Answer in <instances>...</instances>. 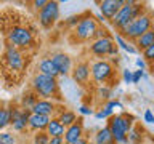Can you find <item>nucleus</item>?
I'll return each instance as SVG.
<instances>
[{
  "label": "nucleus",
  "instance_id": "1",
  "mask_svg": "<svg viewBox=\"0 0 154 144\" xmlns=\"http://www.w3.org/2000/svg\"><path fill=\"white\" fill-rule=\"evenodd\" d=\"M32 90L40 99L51 101V99L60 98V83H58V79L38 74V72L32 79Z\"/></svg>",
  "mask_w": 154,
  "mask_h": 144
},
{
  "label": "nucleus",
  "instance_id": "2",
  "mask_svg": "<svg viewBox=\"0 0 154 144\" xmlns=\"http://www.w3.org/2000/svg\"><path fill=\"white\" fill-rule=\"evenodd\" d=\"M133 115L120 114V115H112L109 118V130L114 138V142L117 144H128V131L133 123Z\"/></svg>",
  "mask_w": 154,
  "mask_h": 144
},
{
  "label": "nucleus",
  "instance_id": "3",
  "mask_svg": "<svg viewBox=\"0 0 154 144\" xmlns=\"http://www.w3.org/2000/svg\"><path fill=\"white\" fill-rule=\"evenodd\" d=\"M141 14H143V5L128 0V2H125L122 7H120V10L117 11V14L114 16L112 26L117 27L119 31L122 32L124 29L133 21V19H137L138 16H141Z\"/></svg>",
  "mask_w": 154,
  "mask_h": 144
},
{
  "label": "nucleus",
  "instance_id": "4",
  "mask_svg": "<svg viewBox=\"0 0 154 144\" xmlns=\"http://www.w3.org/2000/svg\"><path fill=\"white\" fill-rule=\"evenodd\" d=\"M149 29H152V19H151V16H149L148 13H143L141 16H138L137 19H133V21L122 31L120 35H122L124 38H128V40H135V42H137L144 32L149 31Z\"/></svg>",
  "mask_w": 154,
  "mask_h": 144
},
{
  "label": "nucleus",
  "instance_id": "5",
  "mask_svg": "<svg viewBox=\"0 0 154 144\" xmlns=\"http://www.w3.org/2000/svg\"><path fill=\"white\" fill-rule=\"evenodd\" d=\"M7 40H8V45L18 48V50L19 48H29L34 42V34L24 26H14L8 31Z\"/></svg>",
  "mask_w": 154,
  "mask_h": 144
},
{
  "label": "nucleus",
  "instance_id": "6",
  "mask_svg": "<svg viewBox=\"0 0 154 144\" xmlns=\"http://www.w3.org/2000/svg\"><path fill=\"white\" fill-rule=\"evenodd\" d=\"M60 19V5L58 2H48L40 11H38V22L42 27H51Z\"/></svg>",
  "mask_w": 154,
  "mask_h": 144
},
{
  "label": "nucleus",
  "instance_id": "7",
  "mask_svg": "<svg viewBox=\"0 0 154 144\" xmlns=\"http://www.w3.org/2000/svg\"><path fill=\"white\" fill-rule=\"evenodd\" d=\"M98 27L100 26L93 16H84V18H80L79 24L74 29V32L79 40H88V38L95 37V32Z\"/></svg>",
  "mask_w": 154,
  "mask_h": 144
},
{
  "label": "nucleus",
  "instance_id": "8",
  "mask_svg": "<svg viewBox=\"0 0 154 144\" xmlns=\"http://www.w3.org/2000/svg\"><path fill=\"white\" fill-rule=\"evenodd\" d=\"M91 75H93V79L96 82H100V83H103V82H108L111 77L114 74V67L111 62L108 61H96L91 64Z\"/></svg>",
  "mask_w": 154,
  "mask_h": 144
},
{
  "label": "nucleus",
  "instance_id": "9",
  "mask_svg": "<svg viewBox=\"0 0 154 144\" xmlns=\"http://www.w3.org/2000/svg\"><path fill=\"white\" fill-rule=\"evenodd\" d=\"M29 115L31 112L23 107H11V127L14 131L21 133L27 128V123H29Z\"/></svg>",
  "mask_w": 154,
  "mask_h": 144
},
{
  "label": "nucleus",
  "instance_id": "10",
  "mask_svg": "<svg viewBox=\"0 0 154 144\" xmlns=\"http://www.w3.org/2000/svg\"><path fill=\"white\" fill-rule=\"evenodd\" d=\"M5 61H7V64L11 70H21L24 67L23 53L11 45H7V50H5Z\"/></svg>",
  "mask_w": 154,
  "mask_h": 144
},
{
  "label": "nucleus",
  "instance_id": "11",
  "mask_svg": "<svg viewBox=\"0 0 154 144\" xmlns=\"http://www.w3.org/2000/svg\"><path fill=\"white\" fill-rule=\"evenodd\" d=\"M50 59L53 61V64L60 72V77H67V74L72 70V61L66 53H55Z\"/></svg>",
  "mask_w": 154,
  "mask_h": 144
},
{
  "label": "nucleus",
  "instance_id": "12",
  "mask_svg": "<svg viewBox=\"0 0 154 144\" xmlns=\"http://www.w3.org/2000/svg\"><path fill=\"white\" fill-rule=\"evenodd\" d=\"M60 83V90H63V94L66 96L67 99L71 101H77L80 98V93H79V86L72 79H67V77H61L58 80Z\"/></svg>",
  "mask_w": 154,
  "mask_h": 144
},
{
  "label": "nucleus",
  "instance_id": "13",
  "mask_svg": "<svg viewBox=\"0 0 154 144\" xmlns=\"http://www.w3.org/2000/svg\"><path fill=\"white\" fill-rule=\"evenodd\" d=\"M114 46H116L114 45V38L104 37V38H96V40L90 45V50L96 56H106V55H109Z\"/></svg>",
  "mask_w": 154,
  "mask_h": 144
},
{
  "label": "nucleus",
  "instance_id": "14",
  "mask_svg": "<svg viewBox=\"0 0 154 144\" xmlns=\"http://www.w3.org/2000/svg\"><path fill=\"white\" fill-rule=\"evenodd\" d=\"M124 3H125L124 0H103V2L100 3V11L106 19H111V21H112L114 16L117 14V11L120 10V7H122Z\"/></svg>",
  "mask_w": 154,
  "mask_h": 144
},
{
  "label": "nucleus",
  "instance_id": "15",
  "mask_svg": "<svg viewBox=\"0 0 154 144\" xmlns=\"http://www.w3.org/2000/svg\"><path fill=\"white\" fill-rule=\"evenodd\" d=\"M56 112V104L50 99H38L34 107L31 109V114H38V115H47V117H51L53 114Z\"/></svg>",
  "mask_w": 154,
  "mask_h": 144
},
{
  "label": "nucleus",
  "instance_id": "16",
  "mask_svg": "<svg viewBox=\"0 0 154 144\" xmlns=\"http://www.w3.org/2000/svg\"><path fill=\"white\" fill-rule=\"evenodd\" d=\"M82 134H84V127H82V122H80V120H77L74 125H71V127L66 128L64 136H63V139H64V144H72V142L79 141V139L82 138Z\"/></svg>",
  "mask_w": 154,
  "mask_h": 144
},
{
  "label": "nucleus",
  "instance_id": "17",
  "mask_svg": "<svg viewBox=\"0 0 154 144\" xmlns=\"http://www.w3.org/2000/svg\"><path fill=\"white\" fill-rule=\"evenodd\" d=\"M51 117H47V115H38V114H31L29 115V123L27 128L34 130V131H45L48 123H50Z\"/></svg>",
  "mask_w": 154,
  "mask_h": 144
},
{
  "label": "nucleus",
  "instance_id": "18",
  "mask_svg": "<svg viewBox=\"0 0 154 144\" xmlns=\"http://www.w3.org/2000/svg\"><path fill=\"white\" fill-rule=\"evenodd\" d=\"M90 77V66L87 62H80L72 69V80L75 83H85Z\"/></svg>",
  "mask_w": 154,
  "mask_h": 144
},
{
  "label": "nucleus",
  "instance_id": "19",
  "mask_svg": "<svg viewBox=\"0 0 154 144\" xmlns=\"http://www.w3.org/2000/svg\"><path fill=\"white\" fill-rule=\"evenodd\" d=\"M38 74H43V75H48V77H53V79H58L60 77V72L53 64V61L50 58H43V59L38 62Z\"/></svg>",
  "mask_w": 154,
  "mask_h": 144
},
{
  "label": "nucleus",
  "instance_id": "20",
  "mask_svg": "<svg viewBox=\"0 0 154 144\" xmlns=\"http://www.w3.org/2000/svg\"><path fill=\"white\" fill-rule=\"evenodd\" d=\"M47 134L50 138H63L64 136V131H66V128L61 125V122L58 118H55V117H51V120H50V123H48V127H47Z\"/></svg>",
  "mask_w": 154,
  "mask_h": 144
},
{
  "label": "nucleus",
  "instance_id": "21",
  "mask_svg": "<svg viewBox=\"0 0 154 144\" xmlns=\"http://www.w3.org/2000/svg\"><path fill=\"white\" fill-rule=\"evenodd\" d=\"M95 144H114V138H112V134H111L109 127H104V128L98 130V133H96V136H95Z\"/></svg>",
  "mask_w": 154,
  "mask_h": 144
},
{
  "label": "nucleus",
  "instance_id": "22",
  "mask_svg": "<svg viewBox=\"0 0 154 144\" xmlns=\"http://www.w3.org/2000/svg\"><path fill=\"white\" fill-rule=\"evenodd\" d=\"M56 118L60 120L61 125L64 128L71 127V125H74L77 122V115H75V112H72V110H61V112L58 114Z\"/></svg>",
  "mask_w": 154,
  "mask_h": 144
},
{
  "label": "nucleus",
  "instance_id": "23",
  "mask_svg": "<svg viewBox=\"0 0 154 144\" xmlns=\"http://www.w3.org/2000/svg\"><path fill=\"white\" fill-rule=\"evenodd\" d=\"M152 42H154V29H149L148 32H144L141 37L137 40V45H138V50H141L144 51L146 48H149L152 45Z\"/></svg>",
  "mask_w": 154,
  "mask_h": 144
},
{
  "label": "nucleus",
  "instance_id": "24",
  "mask_svg": "<svg viewBox=\"0 0 154 144\" xmlns=\"http://www.w3.org/2000/svg\"><path fill=\"white\" fill-rule=\"evenodd\" d=\"M11 123V107H0V131Z\"/></svg>",
  "mask_w": 154,
  "mask_h": 144
},
{
  "label": "nucleus",
  "instance_id": "25",
  "mask_svg": "<svg viewBox=\"0 0 154 144\" xmlns=\"http://www.w3.org/2000/svg\"><path fill=\"white\" fill-rule=\"evenodd\" d=\"M114 40L119 43V46L122 48V50H125L127 53H130V55H137V53H138V48L132 46V45H130V43H128L127 40H125V38H124L122 35H120V34H117V35L114 37Z\"/></svg>",
  "mask_w": 154,
  "mask_h": 144
},
{
  "label": "nucleus",
  "instance_id": "26",
  "mask_svg": "<svg viewBox=\"0 0 154 144\" xmlns=\"http://www.w3.org/2000/svg\"><path fill=\"white\" fill-rule=\"evenodd\" d=\"M38 101V96L34 93H27V94H24L23 96V109H26V110H29L31 112V109L34 107V104H35Z\"/></svg>",
  "mask_w": 154,
  "mask_h": 144
},
{
  "label": "nucleus",
  "instance_id": "27",
  "mask_svg": "<svg viewBox=\"0 0 154 144\" xmlns=\"http://www.w3.org/2000/svg\"><path fill=\"white\" fill-rule=\"evenodd\" d=\"M143 130L140 131V128H130V131H128V142H132V144H141L143 141Z\"/></svg>",
  "mask_w": 154,
  "mask_h": 144
},
{
  "label": "nucleus",
  "instance_id": "28",
  "mask_svg": "<svg viewBox=\"0 0 154 144\" xmlns=\"http://www.w3.org/2000/svg\"><path fill=\"white\" fill-rule=\"evenodd\" d=\"M50 136L47 134V131H37L32 136V144H48Z\"/></svg>",
  "mask_w": 154,
  "mask_h": 144
},
{
  "label": "nucleus",
  "instance_id": "29",
  "mask_svg": "<svg viewBox=\"0 0 154 144\" xmlns=\"http://www.w3.org/2000/svg\"><path fill=\"white\" fill-rule=\"evenodd\" d=\"M0 144H16V138L8 131H0Z\"/></svg>",
  "mask_w": 154,
  "mask_h": 144
},
{
  "label": "nucleus",
  "instance_id": "30",
  "mask_svg": "<svg viewBox=\"0 0 154 144\" xmlns=\"http://www.w3.org/2000/svg\"><path fill=\"white\" fill-rule=\"evenodd\" d=\"M143 59L149 61V62H154V42H152L151 46L146 48V50L143 51Z\"/></svg>",
  "mask_w": 154,
  "mask_h": 144
},
{
  "label": "nucleus",
  "instance_id": "31",
  "mask_svg": "<svg viewBox=\"0 0 154 144\" xmlns=\"http://www.w3.org/2000/svg\"><path fill=\"white\" fill-rule=\"evenodd\" d=\"M114 110L109 109V107H104L103 110H100L98 114H96V118H108V117H112Z\"/></svg>",
  "mask_w": 154,
  "mask_h": 144
},
{
  "label": "nucleus",
  "instance_id": "32",
  "mask_svg": "<svg viewBox=\"0 0 154 144\" xmlns=\"http://www.w3.org/2000/svg\"><path fill=\"white\" fill-rule=\"evenodd\" d=\"M122 79H124L125 83H133V70H130V69H124Z\"/></svg>",
  "mask_w": 154,
  "mask_h": 144
},
{
  "label": "nucleus",
  "instance_id": "33",
  "mask_svg": "<svg viewBox=\"0 0 154 144\" xmlns=\"http://www.w3.org/2000/svg\"><path fill=\"white\" fill-rule=\"evenodd\" d=\"M143 118H144V122H146V123H154V114H152V110H151V109H146V110H144Z\"/></svg>",
  "mask_w": 154,
  "mask_h": 144
},
{
  "label": "nucleus",
  "instance_id": "34",
  "mask_svg": "<svg viewBox=\"0 0 154 144\" xmlns=\"http://www.w3.org/2000/svg\"><path fill=\"white\" fill-rule=\"evenodd\" d=\"M143 77H144V70H141V69L133 70V83H138V82L141 80Z\"/></svg>",
  "mask_w": 154,
  "mask_h": 144
},
{
  "label": "nucleus",
  "instance_id": "35",
  "mask_svg": "<svg viewBox=\"0 0 154 144\" xmlns=\"http://www.w3.org/2000/svg\"><path fill=\"white\" fill-rule=\"evenodd\" d=\"M95 35H96V38H104V37H109V34H108V29L98 27V29H96V32H95Z\"/></svg>",
  "mask_w": 154,
  "mask_h": 144
},
{
  "label": "nucleus",
  "instance_id": "36",
  "mask_svg": "<svg viewBox=\"0 0 154 144\" xmlns=\"http://www.w3.org/2000/svg\"><path fill=\"white\" fill-rule=\"evenodd\" d=\"M79 112H80L82 115H91V114H93V109H90L88 106L82 104L80 107H79Z\"/></svg>",
  "mask_w": 154,
  "mask_h": 144
},
{
  "label": "nucleus",
  "instance_id": "37",
  "mask_svg": "<svg viewBox=\"0 0 154 144\" xmlns=\"http://www.w3.org/2000/svg\"><path fill=\"white\" fill-rule=\"evenodd\" d=\"M106 107H109V109H122L124 106L119 103V101H108V104H106Z\"/></svg>",
  "mask_w": 154,
  "mask_h": 144
},
{
  "label": "nucleus",
  "instance_id": "38",
  "mask_svg": "<svg viewBox=\"0 0 154 144\" xmlns=\"http://www.w3.org/2000/svg\"><path fill=\"white\" fill-rule=\"evenodd\" d=\"M47 3H48L47 0H35V2H32V5H34V8H35V10H38V11H40V10H42L43 7H45Z\"/></svg>",
  "mask_w": 154,
  "mask_h": 144
},
{
  "label": "nucleus",
  "instance_id": "39",
  "mask_svg": "<svg viewBox=\"0 0 154 144\" xmlns=\"http://www.w3.org/2000/svg\"><path fill=\"white\" fill-rule=\"evenodd\" d=\"M135 64H137V67H138V69H141V70H144V69H146V61L143 59V56H141V58H137V61H135Z\"/></svg>",
  "mask_w": 154,
  "mask_h": 144
},
{
  "label": "nucleus",
  "instance_id": "40",
  "mask_svg": "<svg viewBox=\"0 0 154 144\" xmlns=\"http://www.w3.org/2000/svg\"><path fill=\"white\" fill-rule=\"evenodd\" d=\"M100 94H101V98H104V99H109L111 98L109 88H100Z\"/></svg>",
  "mask_w": 154,
  "mask_h": 144
},
{
  "label": "nucleus",
  "instance_id": "41",
  "mask_svg": "<svg viewBox=\"0 0 154 144\" xmlns=\"http://www.w3.org/2000/svg\"><path fill=\"white\" fill-rule=\"evenodd\" d=\"M48 144H64V139L63 138H50Z\"/></svg>",
  "mask_w": 154,
  "mask_h": 144
},
{
  "label": "nucleus",
  "instance_id": "42",
  "mask_svg": "<svg viewBox=\"0 0 154 144\" xmlns=\"http://www.w3.org/2000/svg\"><path fill=\"white\" fill-rule=\"evenodd\" d=\"M72 144H88V141H87L85 138H80L79 141H75V142H72Z\"/></svg>",
  "mask_w": 154,
  "mask_h": 144
},
{
  "label": "nucleus",
  "instance_id": "43",
  "mask_svg": "<svg viewBox=\"0 0 154 144\" xmlns=\"http://www.w3.org/2000/svg\"><path fill=\"white\" fill-rule=\"evenodd\" d=\"M96 18H98V21H100V22H104V21H106V18H104L101 13H100V14H96Z\"/></svg>",
  "mask_w": 154,
  "mask_h": 144
}]
</instances>
